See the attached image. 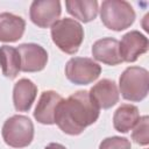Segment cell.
<instances>
[{
    "mask_svg": "<svg viewBox=\"0 0 149 149\" xmlns=\"http://www.w3.org/2000/svg\"><path fill=\"white\" fill-rule=\"evenodd\" d=\"M62 13L61 2L58 0H35L29 8V17L38 28H49Z\"/></svg>",
    "mask_w": 149,
    "mask_h": 149,
    "instance_id": "cell-7",
    "label": "cell"
},
{
    "mask_svg": "<svg viewBox=\"0 0 149 149\" xmlns=\"http://www.w3.org/2000/svg\"><path fill=\"white\" fill-rule=\"evenodd\" d=\"M99 10L104 26L114 31L129 28L136 17L133 6L125 0H105Z\"/></svg>",
    "mask_w": 149,
    "mask_h": 149,
    "instance_id": "cell-4",
    "label": "cell"
},
{
    "mask_svg": "<svg viewBox=\"0 0 149 149\" xmlns=\"http://www.w3.org/2000/svg\"><path fill=\"white\" fill-rule=\"evenodd\" d=\"M101 66L92 58L72 57L65 65V76L74 85H87L99 78Z\"/></svg>",
    "mask_w": 149,
    "mask_h": 149,
    "instance_id": "cell-6",
    "label": "cell"
},
{
    "mask_svg": "<svg viewBox=\"0 0 149 149\" xmlns=\"http://www.w3.org/2000/svg\"><path fill=\"white\" fill-rule=\"evenodd\" d=\"M26 21L12 13H0V42L13 43L19 41L24 33Z\"/></svg>",
    "mask_w": 149,
    "mask_h": 149,
    "instance_id": "cell-14",
    "label": "cell"
},
{
    "mask_svg": "<svg viewBox=\"0 0 149 149\" xmlns=\"http://www.w3.org/2000/svg\"><path fill=\"white\" fill-rule=\"evenodd\" d=\"M1 135L5 143L12 148L28 147L34 139V123L26 115H13L5 121Z\"/></svg>",
    "mask_w": 149,
    "mask_h": 149,
    "instance_id": "cell-5",
    "label": "cell"
},
{
    "mask_svg": "<svg viewBox=\"0 0 149 149\" xmlns=\"http://www.w3.org/2000/svg\"><path fill=\"white\" fill-rule=\"evenodd\" d=\"M63 100L56 91H43L34 111V118L42 125H55V115L59 102Z\"/></svg>",
    "mask_w": 149,
    "mask_h": 149,
    "instance_id": "cell-10",
    "label": "cell"
},
{
    "mask_svg": "<svg viewBox=\"0 0 149 149\" xmlns=\"http://www.w3.org/2000/svg\"><path fill=\"white\" fill-rule=\"evenodd\" d=\"M21 61V71L38 72L42 71L48 63L47 50L36 43H23L17 48Z\"/></svg>",
    "mask_w": 149,
    "mask_h": 149,
    "instance_id": "cell-9",
    "label": "cell"
},
{
    "mask_svg": "<svg viewBox=\"0 0 149 149\" xmlns=\"http://www.w3.org/2000/svg\"><path fill=\"white\" fill-rule=\"evenodd\" d=\"M132 139L135 143L140 146L149 144V118L148 115L140 116L139 121L133 128Z\"/></svg>",
    "mask_w": 149,
    "mask_h": 149,
    "instance_id": "cell-18",
    "label": "cell"
},
{
    "mask_svg": "<svg viewBox=\"0 0 149 149\" xmlns=\"http://www.w3.org/2000/svg\"><path fill=\"white\" fill-rule=\"evenodd\" d=\"M99 149H132V144L130 141L126 137L111 136L104 139L100 142Z\"/></svg>",
    "mask_w": 149,
    "mask_h": 149,
    "instance_id": "cell-19",
    "label": "cell"
},
{
    "mask_svg": "<svg viewBox=\"0 0 149 149\" xmlns=\"http://www.w3.org/2000/svg\"><path fill=\"white\" fill-rule=\"evenodd\" d=\"M119 90L125 100L139 102L149 92V73L141 66H128L119 78Z\"/></svg>",
    "mask_w": 149,
    "mask_h": 149,
    "instance_id": "cell-3",
    "label": "cell"
},
{
    "mask_svg": "<svg viewBox=\"0 0 149 149\" xmlns=\"http://www.w3.org/2000/svg\"><path fill=\"white\" fill-rule=\"evenodd\" d=\"M90 97L94 101V104L101 109H108L116 105L120 98L119 88L114 80L111 79H101L97 84H94L90 90Z\"/></svg>",
    "mask_w": 149,
    "mask_h": 149,
    "instance_id": "cell-11",
    "label": "cell"
},
{
    "mask_svg": "<svg viewBox=\"0 0 149 149\" xmlns=\"http://www.w3.org/2000/svg\"><path fill=\"white\" fill-rule=\"evenodd\" d=\"M44 149H66V147L61 144V143H57V142H51Z\"/></svg>",
    "mask_w": 149,
    "mask_h": 149,
    "instance_id": "cell-20",
    "label": "cell"
},
{
    "mask_svg": "<svg viewBox=\"0 0 149 149\" xmlns=\"http://www.w3.org/2000/svg\"><path fill=\"white\" fill-rule=\"evenodd\" d=\"M65 7L69 14L84 23L93 21L99 10L97 0H68Z\"/></svg>",
    "mask_w": 149,
    "mask_h": 149,
    "instance_id": "cell-16",
    "label": "cell"
},
{
    "mask_svg": "<svg viewBox=\"0 0 149 149\" xmlns=\"http://www.w3.org/2000/svg\"><path fill=\"white\" fill-rule=\"evenodd\" d=\"M149 49V41L139 30H130L125 34L119 42V51L122 62L134 63Z\"/></svg>",
    "mask_w": 149,
    "mask_h": 149,
    "instance_id": "cell-8",
    "label": "cell"
},
{
    "mask_svg": "<svg viewBox=\"0 0 149 149\" xmlns=\"http://www.w3.org/2000/svg\"><path fill=\"white\" fill-rule=\"evenodd\" d=\"M37 95V86L28 78L19 79L13 87V104L17 112L30 111Z\"/></svg>",
    "mask_w": 149,
    "mask_h": 149,
    "instance_id": "cell-13",
    "label": "cell"
},
{
    "mask_svg": "<svg viewBox=\"0 0 149 149\" xmlns=\"http://www.w3.org/2000/svg\"><path fill=\"white\" fill-rule=\"evenodd\" d=\"M50 35L59 50L68 55H74L84 41V28L77 20L64 17L51 26Z\"/></svg>",
    "mask_w": 149,
    "mask_h": 149,
    "instance_id": "cell-2",
    "label": "cell"
},
{
    "mask_svg": "<svg viewBox=\"0 0 149 149\" xmlns=\"http://www.w3.org/2000/svg\"><path fill=\"white\" fill-rule=\"evenodd\" d=\"M140 119L139 108L135 105L123 104L116 108L113 115V127L119 133H128Z\"/></svg>",
    "mask_w": 149,
    "mask_h": 149,
    "instance_id": "cell-15",
    "label": "cell"
},
{
    "mask_svg": "<svg viewBox=\"0 0 149 149\" xmlns=\"http://www.w3.org/2000/svg\"><path fill=\"white\" fill-rule=\"evenodd\" d=\"M99 114L100 108L91 99L88 91H78L59 102L55 123L63 133L74 136L93 125Z\"/></svg>",
    "mask_w": 149,
    "mask_h": 149,
    "instance_id": "cell-1",
    "label": "cell"
},
{
    "mask_svg": "<svg viewBox=\"0 0 149 149\" xmlns=\"http://www.w3.org/2000/svg\"><path fill=\"white\" fill-rule=\"evenodd\" d=\"M92 56L95 61L106 65H119L122 63L119 51V41L113 37H102L92 45Z\"/></svg>",
    "mask_w": 149,
    "mask_h": 149,
    "instance_id": "cell-12",
    "label": "cell"
},
{
    "mask_svg": "<svg viewBox=\"0 0 149 149\" xmlns=\"http://www.w3.org/2000/svg\"><path fill=\"white\" fill-rule=\"evenodd\" d=\"M0 68L5 77L9 79L17 77L21 71V61L16 48L10 45L0 47Z\"/></svg>",
    "mask_w": 149,
    "mask_h": 149,
    "instance_id": "cell-17",
    "label": "cell"
}]
</instances>
